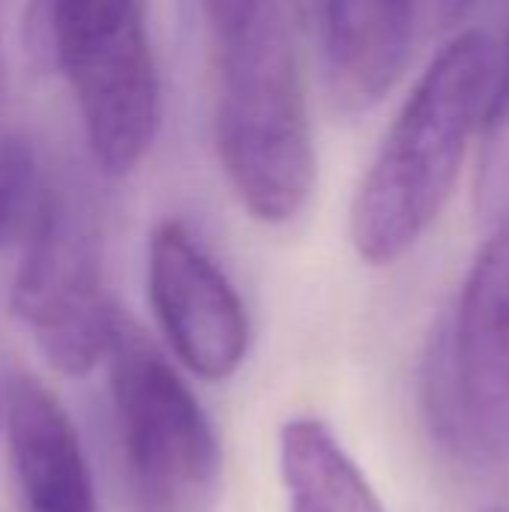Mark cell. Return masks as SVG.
<instances>
[{
    "mask_svg": "<svg viewBox=\"0 0 509 512\" xmlns=\"http://www.w3.org/2000/svg\"><path fill=\"white\" fill-rule=\"evenodd\" d=\"M423 402L435 438L459 462L492 468L509 456V216L495 222L429 351Z\"/></svg>",
    "mask_w": 509,
    "mask_h": 512,
    "instance_id": "obj_4",
    "label": "cell"
},
{
    "mask_svg": "<svg viewBox=\"0 0 509 512\" xmlns=\"http://www.w3.org/2000/svg\"><path fill=\"white\" fill-rule=\"evenodd\" d=\"M477 210L489 222L509 216V30L495 51L492 87L480 123V168H477Z\"/></svg>",
    "mask_w": 509,
    "mask_h": 512,
    "instance_id": "obj_11",
    "label": "cell"
},
{
    "mask_svg": "<svg viewBox=\"0 0 509 512\" xmlns=\"http://www.w3.org/2000/svg\"><path fill=\"white\" fill-rule=\"evenodd\" d=\"M3 153H6V144H0V168H3Z\"/></svg>",
    "mask_w": 509,
    "mask_h": 512,
    "instance_id": "obj_16",
    "label": "cell"
},
{
    "mask_svg": "<svg viewBox=\"0 0 509 512\" xmlns=\"http://www.w3.org/2000/svg\"><path fill=\"white\" fill-rule=\"evenodd\" d=\"M216 54L213 135L222 171L258 222H291L315 186V147L285 3L264 0L216 42Z\"/></svg>",
    "mask_w": 509,
    "mask_h": 512,
    "instance_id": "obj_2",
    "label": "cell"
},
{
    "mask_svg": "<svg viewBox=\"0 0 509 512\" xmlns=\"http://www.w3.org/2000/svg\"><path fill=\"white\" fill-rule=\"evenodd\" d=\"M6 417V396H3V390H0V420Z\"/></svg>",
    "mask_w": 509,
    "mask_h": 512,
    "instance_id": "obj_15",
    "label": "cell"
},
{
    "mask_svg": "<svg viewBox=\"0 0 509 512\" xmlns=\"http://www.w3.org/2000/svg\"><path fill=\"white\" fill-rule=\"evenodd\" d=\"M264 0H201V9H204V18H207V27L213 33V42L237 33L252 15L255 9L261 6Z\"/></svg>",
    "mask_w": 509,
    "mask_h": 512,
    "instance_id": "obj_12",
    "label": "cell"
},
{
    "mask_svg": "<svg viewBox=\"0 0 509 512\" xmlns=\"http://www.w3.org/2000/svg\"><path fill=\"white\" fill-rule=\"evenodd\" d=\"M105 363L135 510H216L222 450L183 375L126 315Z\"/></svg>",
    "mask_w": 509,
    "mask_h": 512,
    "instance_id": "obj_3",
    "label": "cell"
},
{
    "mask_svg": "<svg viewBox=\"0 0 509 512\" xmlns=\"http://www.w3.org/2000/svg\"><path fill=\"white\" fill-rule=\"evenodd\" d=\"M3 423L21 512H99L81 438L42 381L12 378Z\"/></svg>",
    "mask_w": 509,
    "mask_h": 512,
    "instance_id": "obj_7",
    "label": "cell"
},
{
    "mask_svg": "<svg viewBox=\"0 0 509 512\" xmlns=\"http://www.w3.org/2000/svg\"><path fill=\"white\" fill-rule=\"evenodd\" d=\"M477 3H480V0H432L435 15H438V21H441L444 27H453V24L465 21L468 12H471Z\"/></svg>",
    "mask_w": 509,
    "mask_h": 512,
    "instance_id": "obj_13",
    "label": "cell"
},
{
    "mask_svg": "<svg viewBox=\"0 0 509 512\" xmlns=\"http://www.w3.org/2000/svg\"><path fill=\"white\" fill-rule=\"evenodd\" d=\"M24 42L33 66L66 84L156 63L144 0H30Z\"/></svg>",
    "mask_w": 509,
    "mask_h": 512,
    "instance_id": "obj_8",
    "label": "cell"
},
{
    "mask_svg": "<svg viewBox=\"0 0 509 512\" xmlns=\"http://www.w3.org/2000/svg\"><path fill=\"white\" fill-rule=\"evenodd\" d=\"M423 0H321L327 84L339 108L369 111L396 81L414 51Z\"/></svg>",
    "mask_w": 509,
    "mask_h": 512,
    "instance_id": "obj_9",
    "label": "cell"
},
{
    "mask_svg": "<svg viewBox=\"0 0 509 512\" xmlns=\"http://www.w3.org/2000/svg\"><path fill=\"white\" fill-rule=\"evenodd\" d=\"M288 512H387L363 468L318 417H288L279 432Z\"/></svg>",
    "mask_w": 509,
    "mask_h": 512,
    "instance_id": "obj_10",
    "label": "cell"
},
{
    "mask_svg": "<svg viewBox=\"0 0 509 512\" xmlns=\"http://www.w3.org/2000/svg\"><path fill=\"white\" fill-rule=\"evenodd\" d=\"M12 312L63 375L81 378L108 357L120 312L105 285L99 213L72 183L60 180L45 216L21 243Z\"/></svg>",
    "mask_w": 509,
    "mask_h": 512,
    "instance_id": "obj_5",
    "label": "cell"
},
{
    "mask_svg": "<svg viewBox=\"0 0 509 512\" xmlns=\"http://www.w3.org/2000/svg\"><path fill=\"white\" fill-rule=\"evenodd\" d=\"M294 6L300 9V15H306V18H318V9H321V0H294Z\"/></svg>",
    "mask_w": 509,
    "mask_h": 512,
    "instance_id": "obj_14",
    "label": "cell"
},
{
    "mask_svg": "<svg viewBox=\"0 0 509 512\" xmlns=\"http://www.w3.org/2000/svg\"><path fill=\"white\" fill-rule=\"evenodd\" d=\"M492 72L495 48L480 30H468L420 75L351 207V243L366 264H396L444 213L483 123Z\"/></svg>",
    "mask_w": 509,
    "mask_h": 512,
    "instance_id": "obj_1",
    "label": "cell"
},
{
    "mask_svg": "<svg viewBox=\"0 0 509 512\" xmlns=\"http://www.w3.org/2000/svg\"><path fill=\"white\" fill-rule=\"evenodd\" d=\"M147 294L168 348L195 378L237 375L252 342L246 306L225 270L177 219L159 222L150 234Z\"/></svg>",
    "mask_w": 509,
    "mask_h": 512,
    "instance_id": "obj_6",
    "label": "cell"
}]
</instances>
